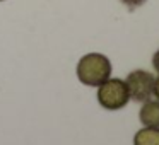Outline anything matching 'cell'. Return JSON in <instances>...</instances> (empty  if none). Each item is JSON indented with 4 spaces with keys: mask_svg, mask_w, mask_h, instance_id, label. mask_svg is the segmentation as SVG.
<instances>
[{
    "mask_svg": "<svg viewBox=\"0 0 159 145\" xmlns=\"http://www.w3.org/2000/svg\"><path fill=\"white\" fill-rule=\"evenodd\" d=\"M154 82H156V77L151 72H147V70H142V68L132 70L127 75V80H125V84L128 87L130 99H134L135 103H144L149 97H152Z\"/></svg>",
    "mask_w": 159,
    "mask_h": 145,
    "instance_id": "obj_3",
    "label": "cell"
},
{
    "mask_svg": "<svg viewBox=\"0 0 159 145\" xmlns=\"http://www.w3.org/2000/svg\"><path fill=\"white\" fill-rule=\"evenodd\" d=\"M0 2H4V0H0Z\"/></svg>",
    "mask_w": 159,
    "mask_h": 145,
    "instance_id": "obj_9",
    "label": "cell"
},
{
    "mask_svg": "<svg viewBox=\"0 0 159 145\" xmlns=\"http://www.w3.org/2000/svg\"><path fill=\"white\" fill-rule=\"evenodd\" d=\"M111 62L106 55L87 53L77 63V79L87 87H98L111 77Z\"/></svg>",
    "mask_w": 159,
    "mask_h": 145,
    "instance_id": "obj_1",
    "label": "cell"
},
{
    "mask_svg": "<svg viewBox=\"0 0 159 145\" xmlns=\"http://www.w3.org/2000/svg\"><path fill=\"white\" fill-rule=\"evenodd\" d=\"M134 145H159V128H140L134 137Z\"/></svg>",
    "mask_w": 159,
    "mask_h": 145,
    "instance_id": "obj_5",
    "label": "cell"
},
{
    "mask_svg": "<svg viewBox=\"0 0 159 145\" xmlns=\"http://www.w3.org/2000/svg\"><path fill=\"white\" fill-rule=\"evenodd\" d=\"M152 67H154V70L159 73V50L154 53V56H152Z\"/></svg>",
    "mask_w": 159,
    "mask_h": 145,
    "instance_id": "obj_7",
    "label": "cell"
},
{
    "mask_svg": "<svg viewBox=\"0 0 159 145\" xmlns=\"http://www.w3.org/2000/svg\"><path fill=\"white\" fill-rule=\"evenodd\" d=\"M130 101L128 87L121 79H106L98 86V103L108 111H118L125 108Z\"/></svg>",
    "mask_w": 159,
    "mask_h": 145,
    "instance_id": "obj_2",
    "label": "cell"
},
{
    "mask_svg": "<svg viewBox=\"0 0 159 145\" xmlns=\"http://www.w3.org/2000/svg\"><path fill=\"white\" fill-rule=\"evenodd\" d=\"M139 120L144 126L159 128V101L151 99V97L147 101H144L140 113H139Z\"/></svg>",
    "mask_w": 159,
    "mask_h": 145,
    "instance_id": "obj_4",
    "label": "cell"
},
{
    "mask_svg": "<svg viewBox=\"0 0 159 145\" xmlns=\"http://www.w3.org/2000/svg\"><path fill=\"white\" fill-rule=\"evenodd\" d=\"M152 96H156V99L159 101V77H156V82H154V94Z\"/></svg>",
    "mask_w": 159,
    "mask_h": 145,
    "instance_id": "obj_8",
    "label": "cell"
},
{
    "mask_svg": "<svg viewBox=\"0 0 159 145\" xmlns=\"http://www.w3.org/2000/svg\"><path fill=\"white\" fill-rule=\"evenodd\" d=\"M121 4L125 5L127 9H130V11H135V9L142 7V5L147 2V0H120Z\"/></svg>",
    "mask_w": 159,
    "mask_h": 145,
    "instance_id": "obj_6",
    "label": "cell"
}]
</instances>
